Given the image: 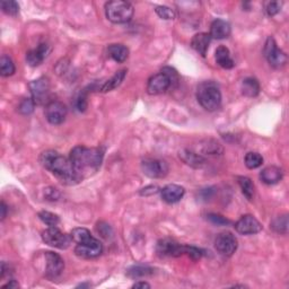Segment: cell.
<instances>
[{
    "label": "cell",
    "mask_w": 289,
    "mask_h": 289,
    "mask_svg": "<svg viewBox=\"0 0 289 289\" xmlns=\"http://www.w3.org/2000/svg\"><path fill=\"white\" fill-rule=\"evenodd\" d=\"M40 163L66 185L77 184L82 180L80 174L73 168L71 160L55 150L43 151L40 156Z\"/></svg>",
    "instance_id": "1"
},
{
    "label": "cell",
    "mask_w": 289,
    "mask_h": 289,
    "mask_svg": "<svg viewBox=\"0 0 289 289\" xmlns=\"http://www.w3.org/2000/svg\"><path fill=\"white\" fill-rule=\"evenodd\" d=\"M104 157V153L100 148H88L85 146H76L72 148L69 155V159L80 174L82 179L86 175L96 172L101 168V164Z\"/></svg>",
    "instance_id": "2"
},
{
    "label": "cell",
    "mask_w": 289,
    "mask_h": 289,
    "mask_svg": "<svg viewBox=\"0 0 289 289\" xmlns=\"http://www.w3.org/2000/svg\"><path fill=\"white\" fill-rule=\"evenodd\" d=\"M197 100L207 111H216L222 104V94L219 87L214 81H204L198 86Z\"/></svg>",
    "instance_id": "3"
},
{
    "label": "cell",
    "mask_w": 289,
    "mask_h": 289,
    "mask_svg": "<svg viewBox=\"0 0 289 289\" xmlns=\"http://www.w3.org/2000/svg\"><path fill=\"white\" fill-rule=\"evenodd\" d=\"M105 14L110 22L114 24H125L130 22L134 16V7L127 2L114 0V2L106 4Z\"/></svg>",
    "instance_id": "4"
},
{
    "label": "cell",
    "mask_w": 289,
    "mask_h": 289,
    "mask_svg": "<svg viewBox=\"0 0 289 289\" xmlns=\"http://www.w3.org/2000/svg\"><path fill=\"white\" fill-rule=\"evenodd\" d=\"M42 239L48 245L60 250L68 249L72 242L71 235L62 233L60 229H58L57 227H49L46 231H43Z\"/></svg>",
    "instance_id": "5"
},
{
    "label": "cell",
    "mask_w": 289,
    "mask_h": 289,
    "mask_svg": "<svg viewBox=\"0 0 289 289\" xmlns=\"http://www.w3.org/2000/svg\"><path fill=\"white\" fill-rule=\"evenodd\" d=\"M264 56H266L270 66L276 68V69L283 67L287 63V56L285 52L277 47L275 38L271 36L268 37L266 46H264Z\"/></svg>",
    "instance_id": "6"
},
{
    "label": "cell",
    "mask_w": 289,
    "mask_h": 289,
    "mask_svg": "<svg viewBox=\"0 0 289 289\" xmlns=\"http://www.w3.org/2000/svg\"><path fill=\"white\" fill-rule=\"evenodd\" d=\"M141 170L150 179L165 178L169 173V165L165 160L157 158H145L141 163Z\"/></svg>",
    "instance_id": "7"
},
{
    "label": "cell",
    "mask_w": 289,
    "mask_h": 289,
    "mask_svg": "<svg viewBox=\"0 0 289 289\" xmlns=\"http://www.w3.org/2000/svg\"><path fill=\"white\" fill-rule=\"evenodd\" d=\"M215 249L224 257H231L237 250V238L229 232L220 233L215 239Z\"/></svg>",
    "instance_id": "8"
},
{
    "label": "cell",
    "mask_w": 289,
    "mask_h": 289,
    "mask_svg": "<svg viewBox=\"0 0 289 289\" xmlns=\"http://www.w3.org/2000/svg\"><path fill=\"white\" fill-rule=\"evenodd\" d=\"M103 252V244L94 237H91L88 241L77 244L75 247L76 256L84 259H93L101 256Z\"/></svg>",
    "instance_id": "9"
},
{
    "label": "cell",
    "mask_w": 289,
    "mask_h": 289,
    "mask_svg": "<svg viewBox=\"0 0 289 289\" xmlns=\"http://www.w3.org/2000/svg\"><path fill=\"white\" fill-rule=\"evenodd\" d=\"M29 90H31L32 99L35 104H43L49 99L50 93V81L48 78L41 77L36 80L29 82Z\"/></svg>",
    "instance_id": "10"
},
{
    "label": "cell",
    "mask_w": 289,
    "mask_h": 289,
    "mask_svg": "<svg viewBox=\"0 0 289 289\" xmlns=\"http://www.w3.org/2000/svg\"><path fill=\"white\" fill-rule=\"evenodd\" d=\"M44 259H46V277L56 279L60 276L65 269V262L62 258L57 253L46 252Z\"/></svg>",
    "instance_id": "11"
},
{
    "label": "cell",
    "mask_w": 289,
    "mask_h": 289,
    "mask_svg": "<svg viewBox=\"0 0 289 289\" xmlns=\"http://www.w3.org/2000/svg\"><path fill=\"white\" fill-rule=\"evenodd\" d=\"M185 246L181 245L174 239L171 238H163L158 241L157 246H156V251H157L158 256L160 257H181L185 254Z\"/></svg>",
    "instance_id": "12"
},
{
    "label": "cell",
    "mask_w": 289,
    "mask_h": 289,
    "mask_svg": "<svg viewBox=\"0 0 289 289\" xmlns=\"http://www.w3.org/2000/svg\"><path fill=\"white\" fill-rule=\"evenodd\" d=\"M67 116V107L61 102L52 101L46 107V117L51 125H61Z\"/></svg>",
    "instance_id": "13"
},
{
    "label": "cell",
    "mask_w": 289,
    "mask_h": 289,
    "mask_svg": "<svg viewBox=\"0 0 289 289\" xmlns=\"http://www.w3.org/2000/svg\"><path fill=\"white\" fill-rule=\"evenodd\" d=\"M234 227L238 234L242 235H253L262 231V225L252 215H245L239 218Z\"/></svg>",
    "instance_id": "14"
},
{
    "label": "cell",
    "mask_w": 289,
    "mask_h": 289,
    "mask_svg": "<svg viewBox=\"0 0 289 289\" xmlns=\"http://www.w3.org/2000/svg\"><path fill=\"white\" fill-rule=\"evenodd\" d=\"M171 87V81L169 77L163 72L154 75L149 78L148 84H147V92L150 95H158L165 93Z\"/></svg>",
    "instance_id": "15"
},
{
    "label": "cell",
    "mask_w": 289,
    "mask_h": 289,
    "mask_svg": "<svg viewBox=\"0 0 289 289\" xmlns=\"http://www.w3.org/2000/svg\"><path fill=\"white\" fill-rule=\"evenodd\" d=\"M185 190L183 187L178 184H169L161 189V199L168 203H176L183 198Z\"/></svg>",
    "instance_id": "16"
},
{
    "label": "cell",
    "mask_w": 289,
    "mask_h": 289,
    "mask_svg": "<svg viewBox=\"0 0 289 289\" xmlns=\"http://www.w3.org/2000/svg\"><path fill=\"white\" fill-rule=\"evenodd\" d=\"M50 51H51V48L49 47L47 43H42L36 49L27 52L26 61L29 66L36 67L38 65H41L44 59L49 56Z\"/></svg>",
    "instance_id": "17"
},
{
    "label": "cell",
    "mask_w": 289,
    "mask_h": 289,
    "mask_svg": "<svg viewBox=\"0 0 289 289\" xmlns=\"http://www.w3.org/2000/svg\"><path fill=\"white\" fill-rule=\"evenodd\" d=\"M210 36L216 40H223L231 34V25L223 19H215L210 26Z\"/></svg>",
    "instance_id": "18"
},
{
    "label": "cell",
    "mask_w": 289,
    "mask_h": 289,
    "mask_svg": "<svg viewBox=\"0 0 289 289\" xmlns=\"http://www.w3.org/2000/svg\"><path fill=\"white\" fill-rule=\"evenodd\" d=\"M212 42V36L208 33H198L191 40V47H192L199 55L204 57L207 55L209 44Z\"/></svg>",
    "instance_id": "19"
},
{
    "label": "cell",
    "mask_w": 289,
    "mask_h": 289,
    "mask_svg": "<svg viewBox=\"0 0 289 289\" xmlns=\"http://www.w3.org/2000/svg\"><path fill=\"white\" fill-rule=\"evenodd\" d=\"M260 179L266 184H276L282 179V171L277 166H268L260 173Z\"/></svg>",
    "instance_id": "20"
},
{
    "label": "cell",
    "mask_w": 289,
    "mask_h": 289,
    "mask_svg": "<svg viewBox=\"0 0 289 289\" xmlns=\"http://www.w3.org/2000/svg\"><path fill=\"white\" fill-rule=\"evenodd\" d=\"M215 59H216L217 65L224 68V69H232L235 66V62L231 57V52L224 46L217 48L216 53H215Z\"/></svg>",
    "instance_id": "21"
},
{
    "label": "cell",
    "mask_w": 289,
    "mask_h": 289,
    "mask_svg": "<svg viewBox=\"0 0 289 289\" xmlns=\"http://www.w3.org/2000/svg\"><path fill=\"white\" fill-rule=\"evenodd\" d=\"M180 158L182 159L185 164L194 169L202 168L205 163V159L202 157L201 155L193 153V151L188 150V149L180 151Z\"/></svg>",
    "instance_id": "22"
},
{
    "label": "cell",
    "mask_w": 289,
    "mask_h": 289,
    "mask_svg": "<svg viewBox=\"0 0 289 289\" xmlns=\"http://www.w3.org/2000/svg\"><path fill=\"white\" fill-rule=\"evenodd\" d=\"M107 53L116 62H125L129 57V49L123 44H111L107 48Z\"/></svg>",
    "instance_id": "23"
},
{
    "label": "cell",
    "mask_w": 289,
    "mask_h": 289,
    "mask_svg": "<svg viewBox=\"0 0 289 289\" xmlns=\"http://www.w3.org/2000/svg\"><path fill=\"white\" fill-rule=\"evenodd\" d=\"M242 93L247 97H256L260 92V84L253 77H247L242 81Z\"/></svg>",
    "instance_id": "24"
},
{
    "label": "cell",
    "mask_w": 289,
    "mask_h": 289,
    "mask_svg": "<svg viewBox=\"0 0 289 289\" xmlns=\"http://www.w3.org/2000/svg\"><path fill=\"white\" fill-rule=\"evenodd\" d=\"M126 73H127L126 69H122V70L117 71L115 75L111 78V79H109L106 82H104V85H103L101 88V92L107 93V92H111V91L115 90L116 87H119L121 85V82L123 81V79H125Z\"/></svg>",
    "instance_id": "25"
},
{
    "label": "cell",
    "mask_w": 289,
    "mask_h": 289,
    "mask_svg": "<svg viewBox=\"0 0 289 289\" xmlns=\"http://www.w3.org/2000/svg\"><path fill=\"white\" fill-rule=\"evenodd\" d=\"M237 180L243 194L245 195L249 200H252L254 197V184L251 179L246 178V176H238Z\"/></svg>",
    "instance_id": "26"
},
{
    "label": "cell",
    "mask_w": 289,
    "mask_h": 289,
    "mask_svg": "<svg viewBox=\"0 0 289 289\" xmlns=\"http://www.w3.org/2000/svg\"><path fill=\"white\" fill-rule=\"evenodd\" d=\"M15 65L8 56H3L0 59V73L3 77H9L14 75Z\"/></svg>",
    "instance_id": "27"
},
{
    "label": "cell",
    "mask_w": 289,
    "mask_h": 289,
    "mask_svg": "<svg viewBox=\"0 0 289 289\" xmlns=\"http://www.w3.org/2000/svg\"><path fill=\"white\" fill-rule=\"evenodd\" d=\"M154 273V269H151L149 267H143V266H135L131 267L128 271H127V275L131 278H140V277H147L150 276Z\"/></svg>",
    "instance_id": "28"
},
{
    "label": "cell",
    "mask_w": 289,
    "mask_h": 289,
    "mask_svg": "<svg viewBox=\"0 0 289 289\" xmlns=\"http://www.w3.org/2000/svg\"><path fill=\"white\" fill-rule=\"evenodd\" d=\"M244 163L250 170L258 169L263 164V157L258 153H247L244 158Z\"/></svg>",
    "instance_id": "29"
},
{
    "label": "cell",
    "mask_w": 289,
    "mask_h": 289,
    "mask_svg": "<svg viewBox=\"0 0 289 289\" xmlns=\"http://www.w3.org/2000/svg\"><path fill=\"white\" fill-rule=\"evenodd\" d=\"M71 238H72V242H75L77 244H79V243H82V242H86L90 239L92 236V234L91 232L88 231V229L86 228H75V229H72V232H71Z\"/></svg>",
    "instance_id": "30"
},
{
    "label": "cell",
    "mask_w": 289,
    "mask_h": 289,
    "mask_svg": "<svg viewBox=\"0 0 289 289\" xmlns=\"http://www.w3.org/2000/svg\"><path fill=\"white\" fill-rule=\"evenodd\" d=\"M271 227L273 228V231L280 234H286L288 231V218L287 215L281 217H278L272 222Z\"/></svg>",
    "instance_id": "31"
},
{
    "label": "cell",
    "mask_w": 289,
    "mask_h": 289,
    "mask_svg": "<svg viewBox=\"0 0 289 289\" xmlns=\"http://www.w3.org/2000/svg\"><path fill=\"white\" fill-rule=\"evenodd\" d=\"M38 218H40L44 224L50 227H56L59 224V222H60V219H59L57 215L52 214L50 212H41L40 214H38Z\"/></svg>",
    "instance_id": "32"
},
{
    "label": "cell",
    "mask_w": 289,
    "mask_h": 289,
    "mask_svg": "<svg viewBox=\"0 0 289 289\" xmlns=\"http://www.w3.org/2000/svg\"><path fill=\"white\" fill-rule=\"evenodd\" d=\"M2 9L5 14L11 15V16H16L19 12V6L16 2L9 0V2H2Z\"/></svg>",
    "instance_id": "33"
},
{
    "label": "cell",
    "mask_w": 289,
    "mask_h": 289,
    "mask_svg": "<svg viewBox=\"0 0 289 289\" xmlns=\"http://www.w3.org/2000/svg\"><path fill=\"white\" fill-rule=\"evenodd\" d=\"M203 151L209 155H220L223 153V148L216 141L208 140L207 145H203Z\"/></svg>",
    "instance_id": "34"
},
{
    "label": "cell",
    "mask_w": 289,
    "mask_h": 289,
    "mask_svg": "<svg viewBox=\"0 0 289 289\" xmlns=\"http://www.w3.org/2000/svg\"><path fill=\"white\" fill-rule=\"evenodd\" d=\"M35 102L33 101V99H25L24 101H22L21 104L18 106V111L21 112L22 114H31L32 112L34 111V106H35Z\"/></svg>",
    "instance_id": "35"
},
{
    "label": "cell",
    "mask_w": 289,
    "mask_h": 289,
    "mask_svg": "<svg viewBox=\"0 0 289 289\" xmlns=\"http://www.w3.org/2000/svg\"><path fill=\"white\" fill-rule=\"evenodd\" d=\"M156 14L158 15L160 18L163 19H174L175 18V12L173 9H171L170 7H166V6H157L155 9Z\"/></svg>",
    "instance_id": "36"
},
{
    "label": "cell",
    "mask_w": 289,
    "mask_h": 289,
    "mask_svg": "<svg viewBox=\"0 0 289 289\" xmlns=\"http://www.w3.org/2000/svg\"><path fill=\"white\" fill-rule=\"evenodd\" d=\"M161 72L165 73V75L169 77V79L171 81V87L176 86L179 84V80H180L179 75H178V72L173 69V68L165 67V68H163V69H161Z\"/></svg>",
    "instance_id": "37"
},
{
    "label": "cell",
    "mask_w": 289,
    "mask_h": 289,
    "mask_svg": "<svg viewBox=\"0 0 289 289\" xmlns=\"http://www.w3.org/2000/svg\"><path fill=\"white\" fill-rule=\"evenodd\" d=\"M75 105H76V109L79 111V112H84L87 107V95L85 94L84 92H81L78 97L76 99L75 102Z\"/></svg>",
    "instance_id": "38"
},
{
    "label": "cell",
    "mask_w": 289,
    "mask_h": 289,
    "mask_svg": "<svg viewBox=\"0 0 289 289\" xmlns=\"http://www.w3.org/2000/svg\"><path fill=\"white\" fill-rule=\"evenodd\" d=\"M185 254L191 257L193 260H198V259L201 258L203 256V251L198 247L194 246H185Z\"/></svg>",
    "instance_id": "39"
},
{
    "label": "cell",
    "mask_w": 289,
    "mask_h": 289,
    "mask_svg": "<svg viewBox=\"0 0 289 289\" xmlns=\"http://www.w3.org/2000/svg\"><path fill=\"white\" fill-rule=\"evenodd\" d=\"M208 219L215 225H218V226H224V225H228L229 220L226 219L220 215H216V214H210L208 215Z\"/></svg>",
    "instance_id": "40"
},
{
    "label": "cell",
    "mask_w": 289,
    "mask_h": 289,
    "mask_svg": "<svg viewBox=\"0 0 289 289\" xmlns=\"http://www.w3.org/2000/svg\"><path fill=\"white\" fill-rule=\"evenodd\" d=\"M280 8H281V4L279 2H271L267 5V14L269 16H275L279 12H280Z\"/></svg>",
    "instance_id": "41"
},
{
    "label": "cell",
    "mask_w": 289,
    "mask_h": 289,
    "mask_svg": "<svg viewBox=\"0 0 289 289\" xmlns=\"http://www.w3.org/2000/svg\"><path fill=\"white\" fill-rule=\"evenodd\" d=\"M132 288H150V285L148 282H145V281H138L136 282Z\"/></svg>",
    "instance_id": "42"
},
{
    "label": "cell",
    "mask_w": 289,
    "mask_h": 289,
    "mask_svg": "<svg viewBox=\"0 0 289 289\" xmlns=\"http://www.w3.org/2000/svg\"><path fill=\"white\" fill-rule=\"evenodd\" d=\"M19 285L16 282V280H11L6 285H4L3 288H9V289H15V288H18Z\"/></svg>",
    "instance_id": "43"
},
{
    "label": "cell",
    "mask_w": 289,
    "mask_h": 289,
    "mask_svg": "<svg viewBox=\"0 0 289 289\" xmlns=\"http://www.w3.org/2000/svg\"><path fill=\"white\" fill-rule=\"evenodd\" d=\"M2 219L4 220L5 217H6V213H7V207H6V204H5V202H2Z\"/></svg>",
    "instance_id": "44"
}]
</instances>
